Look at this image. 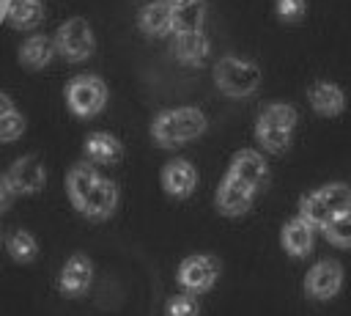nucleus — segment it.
<instances>
[{
  "label": "nucleus",
  "instance_id": "39448f33",
  "mask_svg": "<svg viewBox=\"0 0 351 316\" xmlns=\"http://www.w3.org/2000/svg\"><path fill=\"white\" fill-rule=\"evenodd\" d=\"M214 82L225 96L241 99L258 91L261 85V69L255 60L241 55H225L214 63Z\"/></svg>",
  "mask_w": 351,
  "mask_h": 316
},
{
  "label": "nucleus",
  "instance_id": "f3484780",
  "mask_svg": "<svg viewBox=\"0 0 351 316\" xmlns=\"http://www.w3.org/2000/svg\"><path fill=\"white\" fill-rule=\"evenodd\" d=\"M90 283H93V264H90V258L85 253H74L63 264V269H60V280H58L60 291L71 294V297H80V294H85L90 289Z\"/></svg>",
  "mask_w": 351,
  "mask_h": 316
},
{
  "label": "nucleus",
  "instance_id": "aec40b11",
  "mask_svg": "<svg viewBox=\"0 0 351 316\" xmlns=\"http://www.w3.org/2000/svg\"><path fill=\"white\" fill-rule=\"evenodd\" d=\"M307 99H310V104L315 107V113H321V115H337V113L343 110V104H346L343 91H340L335 82H326V80L313 82V85L307 88Z\"/></svg>",
  "mask_w": 351,
  "mask_h": 316
},
{
  "label": "nucleus",
  "instance_id": "dca6fc26",
  "mask_svg": "<svg viewBox=\"0 0 351 316\" xmlns=\"http://www.w3.org/2000/svg\"><path fill=\"white\" fill-rule=\"evenodd\" d=\"M252 198H255V190L247 187L244 181L233 179L225 173L219 190H217V209L228 217H236V214H244L250 206H252Z\"/></svg>",
  "mask_w": 351,
  "mask_h": 316
},
{
  "label": "nucleus",
  "instance_id": "6ab92c4d",
  "mask_svg": "<svg viewBox=\"0 0 351 316\" xmlns=\"http://www.w3.org/2000/svg\"><path fill=\"white\" fill-rule=\"evenodd\" d=\"M47 11H44V0H11L8 14H5V25H11L14 30H33L44 22Z\"/></svg>",
  "mask_w": 351,
  "mask_h": 316
},
{
  "label": "nucleus",
  "instance_id": "cd10ccee",
  "mask_svg": "<svg viewBox=\"0 0 351 316\" xmlns=\"http://www.w3.org/2000/svg\"><path fill=\"white\" fill-rule=\"evenodd\" d=\"M277 14H280V19H285V22L302 19V14H304V0H277Z\"/></svg>",
  "mask_w": 351,
  "mask_h": 316
},
{
  "label": "nucleus",
  "instance_id": "bb28decb",
  "mask_svg": "<svg viewBox=\"0 0 351 316\" xmlns=\"http://www.w3.org/2000/svg\"><path fill=\"white\" fill-rule=\"evenodd\" d=\"M165 313L167 316H197L200 313L197 297L195 294H173L165 305Z\"/></svg>",
  "mask_w": 351,
  "mask_h": 316
},
{
  "label": "nucleus",
  "instance_id": "7ed1b4c3",
  "mask_svg": "<svg viewBox=\"0 0 351 316\" xmlns=\"http://www.w3.org/2000/svg\"><path fill=\"white\" fill-rule=\"evenodd\" d=\"M296 126V110L285 102H271L258 113L255 121V140L269 151V154H282L291 143Z\"/></svg>",
  "mask_w": 351,
  "mask_h": 316
},
{
  "label": "nucleus",
  "instance_id": "4468645a",
  "mask_svg": "<svg viewBox=\"0 0 351 316\" xmlns=\"http://www.w3.org/2000/svg\"><path fill=\"white\" fill-rule=\"evenodd\" d=\"M197 187V170L189 159L176 157L162 168V190L170 198H189Z\"/></svg>",
  "mask_w": 351,
  "mask_h": 316
},
{
  "label": "nucleus",
  "instance_id": "1a4fd4ad",
  "mask_svg": "<svg viewBox=\"0 0 351 316\" xmlns=\"http://www.w3.org/2000/svg\"><path fill=\"white\" fill-rule=\"evenodd\" d=\"M340 286H343V267L332 258L313 264L310 272L304 275V291L313 300H329L340 291Z\"/></svg>",
  "mask_w": 351,
  "mask_h": 316
},
{
  "label": "nucleus",
  "instance_id": "20e7f679",
  "mask_svg": "<svg viewBox=\"0 0 351 316\" xmlns=\"http://www.w3.org/2000/svg\"><path fill=\"white\" fill-rule=\"evenodd\" d=\"M63 96H66V107L77 118H96L110 102V88L99 74L82 71L66 82Z\"/></svg>",
  "mask_w": 351,
  "mask_h": 316
},
{
  "label": "nucleus",
  "instance_id": "9d476101",
  "mask_svg": "<svg viewBox=\"0 0 351 316\" xmlns=\"http://www.w3.org/2000/svg\"><path fill=\"white\" fill-rule=\"evenodd\" d=\"M170 52L184 66H203L211 52V41L203 30H176L170 36Z\"/></svg>",
  "mask_w": 351,
  "mask_h": 316
},
{
  "label": "nucleus",
  "instance_id": "a211bd4d",
  "mask_svg": "<svg viewBox=\"0 0 351 316\" xmlns=\"http://www.w3.org/2000/svg\"><path fill=\"white\" fill-rule=\"evenodd\" d=\"M313 242H315V228L304 217H293L282 225V247L291 256H296V258L307 256L313 250Z\"/></svg>",
  "mask_w": 351,
  "mask_h": 316
},
{
  "label": "nucleus",
  "instance_id": "a878e982",
  "mask_svg": "<svg viewBox=\"0 0 351 316\" xmlns=\"http://www.w3.org/2000/svg\"><path fill=\"white\" fill-rule=\"evenodd\" d=\"M324 236L337 247H351V209L343 214H335L324 228Z\"/></svg>",
  "mask_w": 351,
  "mask_h": 316
},
{
  "label": "nucleus",
  "instance_id": "ddd939ff",
  "mask_svg": "<svg viewBox=\"0 0 351 316\" xmlns=\"http://www.w3.org/2000/svg\"><path fill=\"white\" fill-rule=\"evenodd\" d=\"M228 176L244 181L247 187H252V190L258 192V190L269 181V165H266V159H263L258 151H252V148H241V151L233 154L230 168H228Z\"/></svg>",
  "mask_w": 351,
  "mask_h": 316
},
{
  "label": "nucleus",
  "instance_id": "393cba45",
  "mask_svg": "<svg viewBox=\"0 0 351 316\" xmlns=\"http://www.w3.org/2000/svg\"><path fill=\"white\" fill-rule=\"evenodd\" d=\"M315 192L321 195V201L326 203V209L332 214H343V212L351 209V190L343 181H332V184H326V187H321Z\"/></svg>",
  "mask_w": 351,
  "mask_h": 316
},
{
  "label": "nucleus",
  "instance_id": "412c9836",
  "mask_svg": "<svg viewBox=\"0 0 351 316\" xmlns=\"http://www.w3.org/2000/svg\"><path fill=\"white\" fill-rule=\"evenodd\" d=\"M25 135V115L16 102L0 91V143H14Z\"/></svg>",
  "mask_w": 351,
  "mask_h": 316
},
{
  "label": "nucleus",
  "instance_id": "f257e3e1",
  "mask_svg": "<svg viewBox=\"0 0 351 316\" xmlns=\"http://www.w3.org/2000/svg\"><path fill=\"white\" fill-rule=\"evenodd\" d=\"M66 192L74 209L88 220H107L118 209V184L107 179L93 162H74L66 173Z\"/></svg>",
  "mask_w": 351,
  "mask_h": 316
},
{
  "label": "nucleus",
  "instance_id": "2eb2a0df",
  "mask_svg": "<svg viewBox=\"0 0 351 316\" xmlns=\"http://www.w3.org/2000/svg\"><path fill=\"white\" fill-rule=\"evenodd\" d=\"M16 58L25 69L30 71H41L47 69L55 58H58V49H55V38L47 36V33H30L22 38L19 49H16Z\"/></svg>",
  "mask_w": 351,
  "mask_h": 316
},
{
  "label": "nucleus",
  "instance_id": "9b49d317",
  "mask_svg": "<svg viewBox=\"0 0 351 316\" xmlns=\"http://www.w3.org/2000/svg\"><path fill=\"white\" fill-rule=\"evenodd\" d=\"M137 27L148 36V38H170L176 33V19H173V8L167 0H148L145 5H140L137 11Z\"/></svg>",
  "mask_w": 351,
  "mask_h": 316
},
{
  "label": "nucleus",
  "instance_id": "f03ea898",
  "mask_svg": "<svg viewBox=\"0 0 351 316\" xmlns=\"http://www.w3.org/2000/svg\"><path fill=\"white\" fill-rule=\"evenodd\" d=\"M208 126V118L200 107L181 104V107H167L159 110L151 121V137L162 148H178L184 143L197 140Z\"/></svg>",
  "mask_w": 351,
  "mask_h": 316
},
{
  "label": "nucleus",
  "instance_id": "6e6552de",
  "mask_svg": "<svg viewBox=\"0 0 351 316\" xmlns=\"http://www.w3.org/2000/svg\"><path fill=\"white\" fill-rule=\"evenodd\" d=\"M219 278V261L208 253L186 256L178 264V283L186 289V294H203L208 291Z\"/></svg>",
  "mask_w": 351,
  "mask_h": 316
},
{
  "label": "nucleus",
  "instance_id": "f8f14e48",
  "mask_svg": "<svg viewBox=\"0 0 351 316\" xmlns=\"http://www.w3.org/2000/svg\"><path fill=\"white\" fill-rule=\"evenodd\" d=\"M82 151H85V159L93 162V165H101V168H110V165H118L123 159V143L121 137H115L112 132L107 129H93L88 132L85 143H82Z\"/></svg>",
  "mask_w": 351,
  "mask_h": 316
},
{
  "label": "nucleus",
  "instance_id": "b1692460",
  "mask_svg": "<svg viewBox=\"0 0 351 316\" xmlns=\"http://www.w3.org/2000/svg\"><path fill=\"white\" fill-rule=\"evenodd\" d=\"M299 217H304L313 228H324L335 214L326 209V203L321 201L318 192H307V195L299 201Z\"/></svg>",
  "mask_w": 351,
  "mask_h": 316
},
{
  "label": "nucleus",
  "instance_id": "4be33fe9",
  "mask_svg": "<svg viewBox=\"0 0 351 316\" xmlns=\"http://www.w3.org/2000/svg\"><path fill=\"white\" fill-rule=\"evenodd\" d=\"M173 8L176 30H203L206 0H167Z\"/></svg>",
  "mask_w": 351,
  "mask_h": 316
},
{
  "label": "nucleus",
  "instance_id": "c85d7f7f",
  "mask_svg": "<svg viewBox=\"0 0 351 316\" xmlns=\"http://www.w3.org/2000/svg\"><path fill=\"white\" fill-rule=\"evenodd\" d=\"M8 203H11V190L5 187V181L0 179V212L3 209H8Z\"/></svg>",
  "mask_w": 351,
  "mask_h": 316
},
{
  "label": "nucleus",
  "instance_id": "c756f323",
  "mask_svg": "<svg viewBox=\"0 0 351 316\" xmlns=\"http://www.w3.org/2000/svg\"><path fill=\"white\" fill-rule=\"evenodd\" d=\"M8 5H11V0H0V25L5 22V14H8Z\"/></svg>",
  "mask_w": 351,
  "mask_h": 316
},
{
  "label": "nucleus",
  "instance_id": "423d86ee",
  "mask_svg": "<svg viewBox=\"0 0 351 316\" xmlns=\"http://www.w3.org/2000/svg\"><path fill=\"white\" fill-rule=\"evenodd\" d=\"M52 38H55L58 58H63L66 63H85L96 52V33H93V27H90V22L85 16L63 19L55 27Z\"/></svg>",
  "mask_w": 351,
  "mask_h": 316
},
{
  "label": "nucleus",
  "instance_id": "0eeeda50",
  "mask_svg": "<svg viewBox=\"0 0 351 316\" xmlns=\"http://www.w3.org/2000/svg\"><path fill=\"white\" fill-rule=\"evenodd\" d=\"M3 181L11 190V195H36L47 184V168L36 154H25L8 165Z\"/></svg>",
  "mask_w": 351,
  "mask_h": 316
},
{
  "label": "nucleus",
  "instance_id": "5701e85b",
  "mask_svg": "<svg viewBox=\"0 0 351 316\" xmlns=\"http://www.w3.org/2000/svg\"><path fill=\"white\" fill-rule=\"evenodd\" d=\"M5 247H8V256H11L14 261H19V264H30V261H36V256H38V242H36V236H33L30 231H25V228H16V231L8 236Z\"/></svg>",
  "mask_w": 351,
  "mask_h": 316
}]
</instances>
